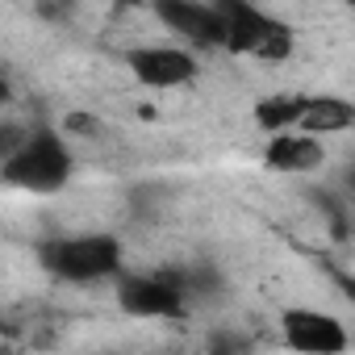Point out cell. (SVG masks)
I'll return each mask as SVG.
<instances>
[{"mask_svg":"<svg viewBox=\"0 0 355 355\" xmlns=\"http://www.w3.org/2000/svg\"><path fill=\"white\" fill-rule=\"evenodd\" d=\"M71 150L55 130H34L21 138V146L0 163L5 184L21 189V193H59L71 180Z\"/></svg>","mask_w":355,"mask_h":355,"instance_id":"cell-1","label":"cell"},{"mask_svg":"<svg viewBox=\"0 0 355 355\" xmlns=\"http://www.w3.org/2000/svg\"><path fill=\"white\" fill-rule=\"evenodd\" d=\"M42 268L67 284H96L121 272V243L113 234L55 239L42 247Z\"/></svg>","mask_w":355,"mask_h":355,"instance_id":"cell-2","label":"cell"},{"mask_svg":"<svg viewBox=\"0 0 355 355\" xmlns=\"http://www.w3.org/2000/svg\"><path fill=\"white\" fill-rule=\"evenodd\" d=\"M222 13V26H226V51L234 55H255V59H268V63H280L293 55V30L284 21H276L272 13L255 9V5H243V0H226L218 5Z\"/></svg>","mask_w":355,"mask_h":355,"instance_id":"cell-3","label":"cell"},{"mask_svg":"<svg viewBox=\"0 0 355 355\" xmlns=\"http://www.w3.org/2000/svg\"><path fill=\"white\" fill-rule=\"evenodd\" d=\"M280 334L297 355H343L347 351V326L322 309H301V305L284 309Z\"/></svg>","mask_w":355,"mask_h":355,"instance_id":"cell-4","label":"cell"},{"mask_svg":"<svg viewBox=\"0 0 355 355\" xmlns=\"http://www.w3.org/2000/svg\"><path fill=\"white\" fill-rule=\"evenodd\" d=\"M117 297H121V309L134 318H180L184 313L180 276H125Z\"/></svg>","mask_w":355,"mask_h":355,"instance_id":"cell-5","label":"cell"},{"mask_svg":"<svg viewBox=\"0 0 355 355\" xmlns=\"http://www.w3.org/2000/svg\"><path fill=\"white\" fill-rule=\"evenodd\" d=\"M125 67L146 88H180V84H193L197 76L193 55L180 46H138L125 55Z\"/></svg>","mask_w":355,"mask_h":355,"instance_id":"cell-6","label":"cell"},{"mask_svg":"<svg viewBox=\"0 0 355 355\" xmlns=\"http://www.w3.org/2000/svg\"><path fill=\"white\" fill-rule=\"evenodd\" d=\"M155 13L171 34H180L197 46H222L226 42V26H222L218 5H201V0H159Z\"/></svg>","mask_w":355,"mask_h":355,"instance_id":"cell-7","label":"cell"},{"mask_svg":"<svg viewBox=\"0 0 355 355\" xmlns=\"http://www.w3.org/2000/svg\"><path fill=\"white\" fill-rule=\"evenodd\" d=\"M322 159H326L322 142L309 134H297V130L272 134V142L263 150V163L272 171H313V167H322Z\"/></svg>","mask_w":355,"mask_h":355,"instance_id":"cell-8","label":"cell"},{"mask_svg":"<svg viewBox=\"0 0 355 355\" xmlns=\"http://www.w3.org/2000/svg\"><path fill=\"white\" fill-rule=\"evenodd\" d=\"M355 125V109L351 101L343 96H305V109H301V121L297 130L318 138V134H338V130H351Z\"/></svg>","mask_w":355,"mask_h":355,"instance_id":"cell-9","label":"cell"},{"mask_svg":"<svg viewBox=\"0 0 355 355\" xmlns=\"http://www.w3.org/2000/svg\"><path fill=\"white\" fill-rule=\"evenodd\" d=\"M301 109H305V96H268V101H259V105H255V125H259V130H268V134L297 130Z\"/></svg>","mask_w":355,"mask_h":355,"instance_id":"cell-10","label":"cell"},{"mask_svg":"<svg viewBox=\"0 0 355 355\" xmlns=\"http://www.w3.org/2000/svg\"><path fill=\"white\" fill-rule=\"evenodd\" d=\"M209 355H247V338H239V334H214L209 338Z\"/></svg>","mask_w":355,"mask_h":355,"instance_id":"cell-11","label":"cell"},{"mask_svg":"<svg viewBox=\"0 0 355 355\" xmlns=\"http://www.w3.org/2000/svg\"><path fill=\"white\" fill-rule=\"evenodd\" d=\"M21 138H26V130L21 125H9V121H0V163H5L17 146H21Z\"/></svg>","mask_w":355,"mask_h":355,"instance_id":"cell-12","label":"cell"},{"mask_svg":"<svg viewBox=\"0 0 355 355\" xmlns=\"http://www.w3.org/2000/svg\"><path fill=\"white\" fill-rule=\"evenodd\" d=\"M67 130H76V134H84V138H88V134H96V130H101V121H96L92 113H71V117H67Z\"/></svg>","mask_w":355,"mask_h":355,"instance_id":"cell-13","label":"cell"},{"mask_svg":"<svg viewBox=\"0 0 355 355\" xmlns=\"http://www.w3.org/2000/svg\"><path fill=\"white\" fill-rule=\"evenodd\" d=\"M9 96H13V92H9V80L0 76V105H9Z\"/></svg>","mask_w":355,"mask_h":355,"instance_id":"cell-14","label":"cell"}]
</instances>
